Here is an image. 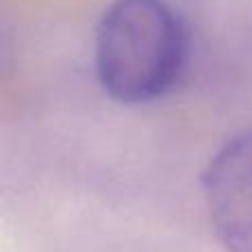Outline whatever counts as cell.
<instances>
[{"mask_svg": "<svg viewBox=\"0 0 252 252\" xmlns=\"http://www.w3.org/2000/svg\"><path fill=\"white\" fill-rule=\"evenodd\" d=\"M186 56V29L166 0H113L95 35V71L109 97L146 104L173 89Z\"/></svg>", "mask_w": 252, "mask_h": 252, "instance_id": "cell-1", "label": "cell"}, {"mask_svg": "<svg viewBox=\"0 0 252 252\" xmlns=\"http://www.w3.org/2000/svg\"><path fill=\"white\" fill-rule=\"evenodd\" d=\"M213 226L228 252H252V130L228 139L204 173Z\"/></svg>", "mask_w": 252, "mask_h": 252, "instance_id": "cell-2", "label": "cell"}]
</instances>
